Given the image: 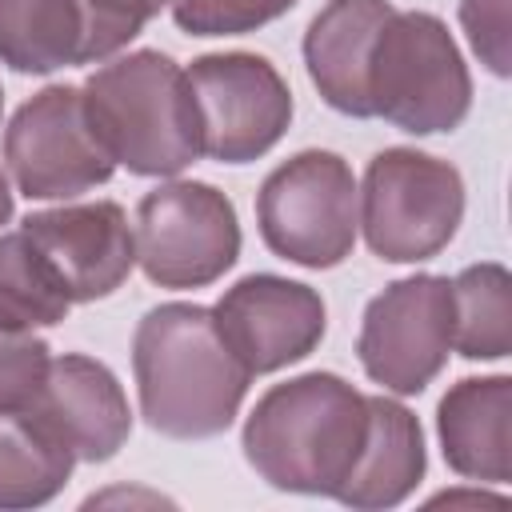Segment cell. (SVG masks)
I'll list each match as a JSON object with an SVG mask.
<instances>
[{
  "mask_svg": "<svg viewBox=\"0 0 512 512\" xmlns=\"http://www.w3.org/2000/svg\"><path fill=\"white\" fill-rule=\"evenodd\" d=\"M144 420L172 440L220 436L248 392L252 372L224 344L212 308L160 304L144 312L132 340Z\"/></svg>",
  "mask_w": 512,
  "mask_h": 512,
  "instance_id": "obj_1",
  "label": "cell"
},
{
  "mask_svg": "<svg viewBox=\"0 0 512 512\" xmlns=\"http://www.w3.org/2000/svg\"><path fill=\"white\" fill-rule=\"evenodd\" d=\"M368 436V396L332 372L268 388L248 424L244 456L280 492L336 496Z\"/></svg>",
  "mask_w": 512,
  "mask_h": 512,
  "instance_id": "obj_2",
  "label": "cell"
},
{
  "mask_svg": "<svg viewBox=\"0 0 512 512\" xmlns=\"http://www.w3.org/2000/svg\"><path fill=\"white\" fill-rule=\"evenodd\" d=\"M88 120L116 164L136 176H176L200 152V112L188 72L140 48L84 80Z\"/></svg>",
  "mask_w": 512,
  "mask_h": 512,
  "instance_id": "obj_3",
  "label": "cell"
},
{
  "mask_svg": "<svg viewBox=\"0 0 512 512\" xmlns=\"http://www.w3.org/2000/svg\"><path fill=\"white\" fill-rule=\"evenodd\" d=\"M372 116L432 136L452 132L472 108V80L448 28L432 12H392L368 64Z\"/></svg>",
  "mask_w": 512,
  "mask_h": 512,
  "instance_id": "obj_4",
  "label": "cell"
},
{
  "mask_svg": "<svg viewBox=\"0 0 512 512\" xmlns=\"http://www.w3.org/2000/svg\"><path fill=\"white\" fill-rule=\"evenodd\" d=\"M464 216V180L448 160L416 148L372 156L360 188L368 248L388 264H416L448 248Z\"/></svg>",
  "mask_w": 512,
  "mask_h": 512,
  "instance_id": "obj_5",
  "label": "cell"
},
{
  "mask_svg": "<svg viewBox=\"0 0 512 512\" xmlns=\"http://www.w3.org/2000/svg\"><path fill=\"white\" fill-rule=\"evenodd\" d=\"M264 244L304 268H332L356 244L360 192L336 152L308 148L284 160L256 196Z\"/></svg>",
  "mask_w": 512,
  "mask_h": 512,
  "instance_id": "obj_6",
  "label": "cell"
},
{
  "mask_svg": "<svg viewBox=\"0 0 512 512\" xmlns=\"http://www.w3.org/2000/svg\"><path fill=\"white\" fill-rule=\"evenodd\" d=\"M136 260L160 288H204L240 256L232 200L200 180L152 188L136 208Z\"/></svg>",
  "mask_w": 512,
  "mask_h": 512,
  "instance_id": "obj_7",
  "label": "cell"
},
{
  "mask_svg": "<svg viewBox=\"0 0 512 512\" xmlns=\"http://www.w3.org/2000/svg\"><path fill=\"white\" fill-rule=\"evenodd\" d=\"M4 160L28 200L80 196L116 168L88 120L84 92L72 84H52L20 104L4 132Z\"/></svg>",
  "mask_w": 512,
  "mask_h": 512,
  "instance_id": "obj_8",
  "label": "cell"
},
{
  "mask_svg": "<svg viewBox=\"0 0 512 512\" xmlns=\"http://www.w3.org/2000/svg\"><path fill=\"white\" fill-rule=\"evenodd\" d=\"M356 352L380 388L424 392L452 352V280L424 272L388 284L364 308Z\"/></svg>",
  "mask_w": 512,
  "mask_h": 512,
  "instance_id": "obj_9",
  "label": "cell"
},
{
  "mask_svg": "<svg viewBox=\"0 0 512 512\" xmlns=\"http://www.w3.org/2000/svg\"><path fill=\"white\" fill-rule=\"evenodd\" d=\"M188 84L200 112V152L220 164L264 156L292 120V92L264 56H200L188 68Z\"/></svg>",
  "mask_w": 512,
  "mask_h": 512,
  "instance_id": "obj_10",
  "label": "cell"
},
{
  "mask_svg": "<svg viewBox=\"0 0 512 512\" xmlns=\"http://www.w3.org/2000/svg\"><path fill=\"white\" fill-rule=\"evenodd\" d=\"M212 320L224 344L232 348V356L252 376L304 360L320 344L328 324L320 292L268 272L232 284L212 308Z\"/></svg>",
  "mask_w": 512,
  "mask_h": 512,
  "instance_id": "obj_11",
  "label": "cell"
},
{
  "mask_svg": "<svg viewBox=\"0 0 512 512\" xmlns=\"http://www.w3.org/2000/svg\"><path fill=\"white\" fill-rule=\"evenodd\" d=\"M20 232L48 260L72 304L112 296L136 264V236L124 208L112 200L32 212Z\"/></svg>",
  "mask_w": 512,
  "mask_h": 512,
  "instance_id": "obj_12",
  "label": "cell"
},
{
  "mask_svg": "<svg viewBox=\"0 0 512 512\" xmlns=\"http://www.w3.org/2000/svg\"><path fill=\"white\" fill-rule=\"evenodd\" d=\"M24 412L88 464L112 460L132 432L128 396L112 368L76 352L48 364V376Z\"/></svg>",
  "mask_w": 512,
  "mask_h": 512,
  "instance_id": "obj_13",
  "label": "cell"
},
{
  "mask_svg": "<svg viewBox=\"0 0 512 512\" xmlns=\"http://www.w3.org/2000/svg\"><path fill=\"white\" fill-rule=\"evenodd\" d=\"M396 8L388 0H328L304 36V64L320 96L344 116H372L368 64L380 28Z\"/></svg>",
  "mask_w": 512,
  "mask_h": 512,
  "instance_id": "obj_14",
  "label": "cell"
},
{
  "mask_svg": "<svg viewBox=\"0 0 512 512\" xmlns=\"http://www.w3.org/2000/svg\"><path fill=\"white\" fill-rule=\"evenodd\" d=\"M512 380L472 376L448 388L440 400V444L452 472L484 484H508L512 476Z\"/></svg>",
  "mask_w": 512,
  "mask_h": 512,
  "instance_id": "obj_15",
  "label": "cell"
},
{
  "mask_svg": "<svg viewBox=\"0 0 512 512\" xmlns=\"http://www.w3.org/2000/svg\"><path fill=\"white\" fill-rule=\"evenodd\" d=\"M424 476V432L420 420L384 396H368V436L340 484L336 500L360 512L396 508Z\"/></svg>",
  "mask_w": 512,
  "mask_h": 512,
  "instance_id": "obj_16",
  "label": "cell"
},
{
  "mask_svg": "<svg viewBox=\"0 0 512 512\" xmlns=\"http://www.w3.org/2000/svg\"><path fill=\"white\" fill-rule=\"evenodd\" d=\"M80 4L76 0H0V60L16 72H56L80 60Z\"/></svg>",
  "mask_w": 512,
  "mask_h": 512,
  "instance_id": "obj_17",
  "label": "cell"
},
{
  "mask_svg": "<svg viewBox=\"0 0 512 512\" xmlns=\"http://www.w3.org/2000/svg\"><path fill=\"white\" fill-rule=\"evenodd\" d=\"M76 456L28 412H0V508L48 504L72 476Z\"/></svg>",
  "mask_w": 512,
  "mask_h": 512,
  "instance_id": "obj_18",
  "label": "cell"
},
{
  "mask_svg": "<svg viewBox=\"0 0 512 512\" xmlns=\"http://www.w3.org/2000/svg\"><path fill=\"white\" fill-rule=\"evenodd\" d=\"M452 348L468 360L508 356L512 276L504 264H472L452 280Z\"/></svg>",
  "mask_w": 512,
  "mask_h": 512,
  "instance_id": "obj_19",
  "label": "cell"
},
{
  "mask_svg": "<svg viewBox=\"0 0 512 512\" xmlns=\"http://www.w3.org/2000/svg\"><path fill=\"white\" fill-rule=\"evenodd\" d=\"M56 272L24 232L0 236V328H52L68 316Z\"/></svg>",
  "mask_w": 512,
  "mask_h": 512,
  "instance_id": "obj_20",
  "label": "cell"
},
{
  "mask_svg": "<svg viewBox=\"0 0 512 512\" xmlns=\"http://www.w3.org/2000/svg\"><path fill=\"white\" fill-rule=\"evenodd\" d=\"M76 4H80V24H84L80 60L88 64V60H104L120 52L172 0H76Z\"/></svg>",
  "mask_w": 512,
  "mask_h": 512,
  "instance_id": "obj_21",
  "label": "cell"
},
{
  "mask_svg": "<svg viewBox=\"0 0 512 512\" xmlns=\"http://www.w3.org/2000/svg\"><path fill=\"white\" fill-rule=\"evenodd\" d=\"M296 0H172V20L192 36H240L276 16Z\"/></svg>",
  "mask_w": 512,
  "mask_h": 512,
  "instance_id": "obj_22",
  "label": "cell"
},
{
  "mask_svg": "<svg viewBox=\"0 0 512 512\" xmlns=\"http://www.w3.org/2000/svg\"><path fill=\"white\" fill-rule=\"evenodd\" d=\"M48 344L28 328H0V412H24L44 376H48Z\"/></svg>",
  "mask_w": 512,
  "mask_h": 512,
  "instance_id": "obj_23",
  "label": "cell"
},
{
  "mask_svg": "<svg viewBox=\"0 0 512 512\" xmlns=\"http://www.w3.org/2000/svg\"><path fill=\"white\" fill-rule=\"evenodd\" d=\"M460 24L476 48V56L504 76L508 72V0H464Z\"/></svg>",
  "mask_w": 512,
  "mask_h": 512,
  "instance_id": "obj_24",
  "label": "cell"
},
{
  "mask_svg": "<svg viewBox=\"0 0 512 512\" xmlns=\"http://www.w3.org/2000/svg\"><path fill=\"white\" fill-rule=\"evenodd\" d=\"M12 216V192H8V180H4V172H0V224Z\"/></svg>",
  "mask_w": 512,
  "mask_h": 512,
  "instance_id": "obj_25",
  "label": "cell"
},
{
  "mask_svg": "<svg viewBox=\"0 0 512 512\" xmlns=\"http://www.w3.org/2000/svg\"><path fill=\"white\" fill-rule=\"evenodd\" d=\"M0 104H4V96H0Z\"/></svg>",
  "mask_w": 512,
  "mask_h": 512,
  "instance_id": "obj_26",
  "label": "cell"
}]
</instances>
